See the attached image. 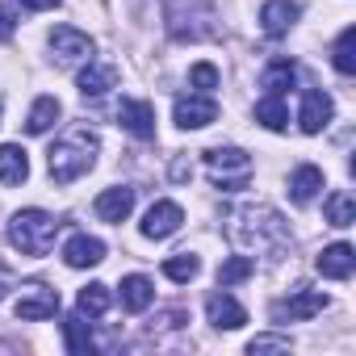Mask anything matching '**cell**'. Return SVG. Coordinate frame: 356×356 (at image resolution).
I'll return each instance as SVG.
<instances>
[{"label": "cell", "mask_w": 356, "mask_h": 356, "mask_svg": "<svg viewBox=\"0 0 356 356\" xmlns=\"http://www.w3.org/2000/svg\"><path fill=\"white\" fill-rule=\"evenodd\" d=\"M323 214H327V222L331 227H352L356 222V202H352V193H343V189H335L327 202H323Z\"/></svg>", "instance_id": "obj_22"}, {"label": "cell", "mask_w": 356, "mask_h": 356, "mask_svg": "<svg viewBox=\"0 0 356 356\" xmlns=\"http://www.w3.org/2000/svg\"><path fill=\"white\" fill-rule=\"evenodd\" d=\"M181 323H189V314L181 310V306H176V310H163L151 327H159V331H172V327H181Z\"/></svg>", "instance_id": "obj_32"}, {"label": "cell", "mask_w": 356, "mask_h": 356, "mask_svg": "<svg viewBox=\"0 0 356 356\" xmlns=\"http://www.w3.org/2000/svg\"><path fill=\"white\" fill-rule=\"evenodd\" d=\"M206 168H210V181L218 189H227V193L248 189V181H252V155L239 151V147H210Z\"/></svg>", "instance_id": "obj_4"}, {"label": "cell", "mask_w": 356, "mask_h": 356, "mask_svg": "<svg viewBox=\"0 0 356 356\" xmlns=\"http://www.w3.org/2000/svg\"><path fill=\"white\" fill-rule=\"evenodd\" d=\"M256 273V260L252 256H231L222 268H218V285L227 289V285H239V281H248Z\"/></svg>", "instance_id": "obj_28"}, {"label": "cell", "mask_w": 356, "mask_h": 356, "mask_svg": "<svg viewBox=\"0 0 356 356\" xmlns=\"http://www.w3.org/2000/svg\"><path fill=\"white\" fill-rule=\"evenodd\" d=\"M30 176V159L17 143H0V181L5 185H22Z\"/></svg>", "instance_id": "obj_20"}, {"label": "cell", "mask_w": 356, "mask_h": 356, "mask_svg": "<svg viewBox=\"0 0 356 356\" xmlns=\"http://www.w3.org/2000/svg\"><path fill=\"white\" fill-rule=\"evenodd\" d=\"M55 310H59V293L47 289V285H26L22 298H17V318H22V323L55 318Z\"/></svg>", "instance_id": "obj_7"}, {"label": "cell", "mask_w": 356, "mask_h": 356, "mask_svg": "<svg viewBox=\"0 0 356 356\" xmlns=\"http://www.w3.org/2000/svg\"><path fill=\"white\" fill-rule=\"evenodd\" d=\"M109 88H118V67L88 59V67L80 72V92H84V101H101Z\"/></svg>", "instance_id": "obj_16"}, {"label": "cell", "mask_w": 356, "mask_h": 356, "mask_svg": "<svg viewBox=\"0 0 356 356\" xmlns=\"http://www.w3.org/2000/svg\"><path fill=\"white\" fill-rule=\"evenodd\" d=\"M218 118V101L210 92H189V97H176V126L181 130H202Z\"/></svg>", "instance_id": "obj_6"}, {"label": "cell", "mask_w": 356, "mask_h": 356, "mask_svg": "<svg viewBox=\"0 0 356 356\" xmlns=\"http://www.w3.org/2000/svg\"><path fill=\"white\" fill-rule=\"evenodd\" d=\"M0 113H5V101H0Z\"/></svg>", "instance_id": "obj_37"}, {"label": "cell", "mask_w": 356, "mask_h": 356, "mask_svg": "<svg viewBox=\"0 0 356 356\" xmlns=\"http://www.w3.org/2000/svg\"><path fill=\"white\" fill-rule=\"evenodd\" d=\"M331 63H335V72H339V76H352V72H356V30H352V26L335 38Z\"/></svg>", "instance_id": "obj_26"}, {"label": "cell", "mask_w": 356, "mask_h": 356, "mask_svg": "<svg viewBox=\"0 0 356 356\" xmlns=\"http://www.w3.org/2000/svg\"><path fill=\"white\" fill-rule=\"evenodd\" d=\"M181 222H185V210L176 202H155L147 210V218H143V235L147 239H168V235L181 231Z\"/></svg>", "instance_id": "obj_8"}, {"label": "cell", "mask_w": 356, "mask_h": 356, "mask_svg": "<svg viewBox=\"0 0 356 356\" xmlns=\"http://www.w3.org/2000/svg\"><path fill=\"white\" fill-rule=\"evenodd\" d=\"M331 113H335V105H331V97L327 92H318V88H306L302 92V134H318L327 122H331Z\"/></svg>", "instance_id": "obj_12"}, {"label": "cell", "mask_w": 356, "mask_h": 356, "mask_svg": "<svg viewBox=\"0 0 356 356\" xmlns=\"http://www.w3.org/2000/svg\"><path fill=\"white\" fill-rule=\"evenodd\" d=\"M92 163H97V134H92L88 126L67 130V134L51 147V155H47V168H51V181H55V185L80 181Z\"/></svg>", "instance_id": "obj_1"}, {"label": "cell", "mask_w": 356, "mask_h": 356, "mask_svg": "<svg viewBox=\"0 0 356 356\" xmlns=\"http://www.w3.org/2000/svg\"><path fill=\"white\" fill-rule=\"evenodd\" d=\"M55 235H59V222L47 210H22L9 222V243L22 256H47L55 248Z\"/></svg>", "instance_id": "obj_3"}, {"label": "cell", "mask_w": 356, "mask_h": 356, "mask_svg": "<svg viewBox=\"0 0 356 356\" xmlns=\"http://www.w3.org/2000/svg\"><path fill=\"white\" fill-rule=\"evenodd\" d=\"M314 264H318L323 277H331V281H348L352 268H356V252H352V243H331V248L318 252Z\"/></svg>", "instance_id": "obj_14"}, {"label": "cell", "mask_w": 356, "mask_h": 356, "mask_svg": "<svg viewBox=\"0 0 356 356\" xmlns=\"http://www.w3.org/2000/svg\"><path fill=\"white\" fill-rule=\"evenodd\" d=\"M323 310H327V293H318V289H298L293 298L273 302V323H306V318H314V314H323Z\"/></svg>", "instance_id": "obj_5"}, {"label": "cell", "mask_w": 356, "mask_h": 356, "mask_svg": "<svg viewBox=\"0 0 356 356\" xmlns=\"http://www.w3.org/2000/svg\"><path fill=\"white\" fill-rule=\"evenodd\" d=\"M318 189H323V168H314V163H298L293 176H289V197H293L298 206H306V202H314Z\"/></svg>", "instance_id": "obj_18"}, {"label": "cell", "mask_w": 356, "mask_h": 356, "mask_svg": "<svg viewBox=\"0 0 356 356\" xmlns=\"http://www.w3.org/2000/svg\"><path fill=\"white\" fill-rule=\"evenodd\" d=\"M97 218L101 222H126L130 218V210H134V189H126V185H113V189H105L101 197H97Z\"/></svg>", "instance_id": "obj_13"}, {"label": "cell", "mask_w": 356, "mask_h": 356, "mask_svg": "<svg viewBox=\"0 0 356 356\" xmlns=\"http://www.w3.org/2000/svg\"><path fill=\"white\" fill-rule=\"evenodd\" d=\"M63 343H67V352H76V356L92 352V331H88L84 314H72V318H63Z\"/></svg>", "instance_id": "obj_25"}, {"label": "cell", "mask_w": 356, "mask_h": 356, "mask_svg": "<svg viewBox=\"0 0 356 356\" xmlns=\"http://www.w3.org/2000/svg\"><path fill=\"white\" fill-rule=\"evenodd\" d=\"M109 285H84L80 289V298H76V310L84 314V318H101L105 310H109Z\"/></svg>", "instance_id": "obj_24"}, {"label": "cell", "mask_w": 356, "mask_h": 356, "mask_svg": "<svg viewBox=\"0 0 356 356\" xmlns=\"http://www.w3.org/2000/svg\"><path fill=\"white\" fill-rule=\"evenodd\" d=\"M59 113H63V109H59L55 97H38L34 109H30V118H26V130H30V134H47V130L59 122Z\"/></svg>", "instance_id": "obj_23"}, {"label": "cell", "mask_w": 356, "mask_h": 356, "mask_svg": "<svg viewBox=\"0 0 356 356\" xmlns=\"http://www.w3.org/2000/svg\"><path fill=\"white\" fill-rule=\"evenodd\" d=\"M13 9H0V42H5V38H13Z\"/></svg>", "instance_id": "obj_33"}, {"label": "cell", "mask_w": 356, "mask_h": 356, "mask_svg": "<svg viewBox=\"0 0 356 356\" xmlns=\"http://www.w3.org/2000/svg\"><path fill=\"white\" fill-rule=\"evenodd\" d=\"M189 176H193V163L189 159H176L172 163V181H189Z\"/></svg>", "instance_id": "obj_34"}, {"label": "cell", "mask_w": 356, "mask_h": 356, "mask_svg": "<svg viewBox=\"0 0 356 356\" xmlns=\"http://www.w3.org/2000/svg\"><path fill=\"white\" fill-rule=\"evenodd\" d=\"M248 352L252 356H260V352H289V339H281V335H256L248 343Z\"/></svg>", "instance_id": "obj_31"}, {"label": "cell", "mask_w": 356, "mask_h": 356, "mask_svg": "<svg viewBox=\"0 0 356 356\" xmlns=\"http://www.w3.org/2000/svg\"><path fill=\"white\" fill-rule=\"evenodd\" d=\"M63 260H67V268H92L105 260V243L97 235H72L63 248Z\"/></svg>", "instance_id": "obj_17"}, {"label": "cell", "mask_w": 356, "mask_h": 356, "mask_svg": "<svg viewBox=\"0 0 356 356\" xmlns=\"http://www.w3.org/2000/svg\"><path fill=\"white\" fill-rule=\"evenodd\" d=\"M218 80H222V76H218V67H214V63H193V67H189V84H193L197 92L218 88Z\"/></svg>", "instance_id": "obj_30"}, {"label": "cell", "mask_w": 356, "mask_h": 356, "mask_svg": "<svg viewBox=\"0 0 356 356\" xmlns=\"http://www.w3.org/2000/svg\"><path fill=\"white\" fill-rule=\"evenodd\" d=\"M231 239L248 252H273L285 243V222L268 206H243L231 214Z\"/></svg>", "instance_id": "obj_2"}, {"label": "cell", "mask_w": 356, "mask_h": 356, "mask_svg": "<svg viewBox=\"0 0 356 356\" xmlns=\"http://www.w3.org/2000/svg\"><path fill=\"white\" fill-rule=\"evenodd\" d=\"M151 302H155V285H151L143 273H130V277L122 281V306H126L130 314H143Z\"/></svg>", "instance_id": "obj_19"}, {"label": "cell", "mask_w": 356, "mask_h": 356, "mask_svg": "<svg viewBox=\"0 0 356 356\" xmlns=\"http://www.w3.org/2000/svg\"><path fill=\"white\" fill-rule=\"evenodd\" d=\"M118 122L134 138H155V105L151 101H122L118 105Z\"/></svg>", "instance_id": "obj_10"}, {"label": "cell", "mask_w": 356, "mask_h": 356, "mask_svg": "<svg viewBox=\"0 0 356 356\" xmlns=\"http://www.w3.org/2000/svg\"><path fill=\"white\" fill-rule=\"evenodd\" d=\"M51 51H55L59 63H80V59L92 55V38L72 30V26H59V30H51Z\"/></svg>", "instance_id": "obj_9"}, {"label": "cell", "mask_w": 356, "mask_h": 356, "mask_svg": "<svg viewBox=\"0 0 356 356\" xmlns=\"http://www.w3.org/2000/svg\"><path fill=\"white\" fill-rule=\"evenodd\" d=\"M256 122H264L268 130H285V122H289V113H285V105H281V97H264V101L256 105Z\"/></svg>", "instance_id": "obj_29"}, {"label": "cell", "mask_w": 356, "mask_h": 356, "mask_svg": "<svg viewBox=\"0 0 356 356\" xmlns=\"http://www.w3.org/2000/svg\"><path fill=\"white\" fill-rule=\"evenodd\" d=\"M197 273H202V260L193 252H176V256L163 260V277L168 281H193Z\"/></svg>", "instance_id": "obj_27"}, {"label": "cell", "mask_w": 356, "mask_h": 356, "mask_svg": "<svg viewBox=\"0 0 356 356\" xmlns=\"http://www.w3.org/2000/svg\"><path fill=\"white\" fill-rule=\"evenodd\" d=\"M13 281H17V277H13V268H5V264H0V298H5V293L13 289Z\"/></svg>", "instance_id": "obj_35"}, {"label": "cell", "mask_w": 356, "mask_h": 356, "mask_svg": "<svg viewBox=\"0 0 356 356\" xmlns=\"http://www.w3.org/2000/svg\"><path fill=\"white\" fill-rule=\"evenodd\" d=\"M298 0H268V5L260 9V30L268 34V38H285L289 34V26L298 22Z\"/></svg>", "instance_id": "obj_11"}, {"label": "cell", "mask_w": 356, "mask_h": 356, "mask_svg": "<svg viewBox=\"0 0 356 356\" xmlns=\"http://www.w3.org/2000/svg\"><path fill=\"white\" fill-rule=\"evenodd\" d=\"M293 80H298V67H293L289 59H273V63L264 67V76H260L264 97H285V92L293 88Z\"/></svg>", "instance_id": "obj_21"}, {"label": "cell", "mask_w": 356, "mask_h": 356, "mask_svg": "<svg viewBox=\"0 0 356 356\" xmlns=\"http://www.w3.org/2000/svg\"><path fill=\"white\" fill-rule=\"evenodd\" d=\"M22 5H26V9H55L59 0H22Z\"/></svg>", "instance_id": "obj_36"}, {"label": "cell", "mask_w": 356, "mask_h": 356, "mask_svg": "<svg viewBox=\"0 0 356 356\" xmlns=\"http://www.w3.org/2000/svg\"><path fill=\"white\" fill-rule=\"evenodd\" d=\"M206 314H210V323H214L218 331H235V327L248 323V310H243L231 293H210V298H206Z\"/></svg>", "instance_id": "obj_15"}]
</instances>
